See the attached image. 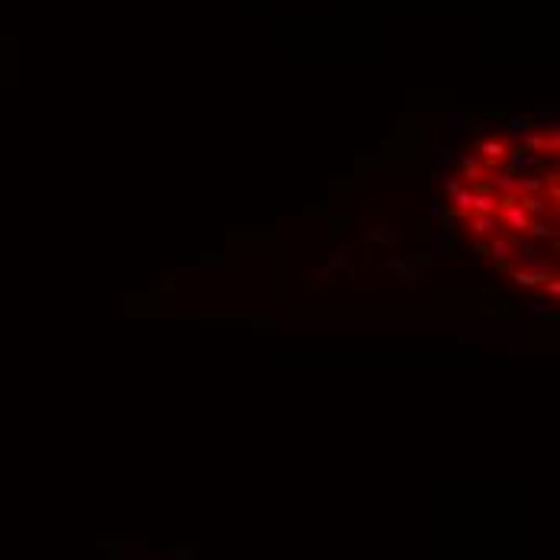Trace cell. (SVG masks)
Masks as SVG:
<instances>
[{"mask_svg":"<svg viewBox=\"0 0 560 560\" xmlns=\"http://www.w3.org/2000/svg\"><path fill=\"white\" fill-rule=\"evenodd\" d=\"M470 225H474V232H480V235H490V232L496 229V213H486V216H476Z\"/></svg>","mask_w":560,"mask_h":560,"instance_id":"obj_1","label":"cell"}]
</instances>
